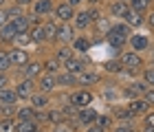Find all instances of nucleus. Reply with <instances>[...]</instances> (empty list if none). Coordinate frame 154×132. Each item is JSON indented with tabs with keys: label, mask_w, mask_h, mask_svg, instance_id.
<instances>
[{
	"label": "nucleus",
	"mask_w": 154,
	"mask_h": 132,
	"mask_svg": "<svg viewBox=\"0 0 154 132\" xmlns=\"http://www.w3.org/2000/svg\"><path fill=\"white\" fill-rule=\"evenodd\" d=\"M130 7L141 13H148L152 7H154V0H130Z\"/></svg>",
	"instance_id": "a19ab883"
},
{
	"label": "nucleus",
	"mask_w": 154,
	"mask_h": 132,
	"mask_svg": "<svg viewBox=\"0 0 154 132\" xmlns=\"http://www.w3.org/2000/svg\"><path fill=\"white\" fill-rule=\"evenodd\" d=\"M9 22L13 24V26H16V31L18 33H24V31H31V16H29V11H26V13H22V16H18V18H11L9 20Z\"/></svg>",
	"instance_id": "7c9ffc66"
},
{
	"label": "nucleus",
	"mask_w": 154,
	"mask_h": 132,
	"mask_svg": "<svg viewBox=\"0 0 154 132\" xmlns=\"http://www.w3.org/2000/svg\"><path fill=\"white\" fill-rule=\"evenodd\" d=\"M73 26H75V31H77V33H86V31H90V29H93V20H90V16H88V9H86V7L77 9L75 18H73Z\"/></svg>",
	"instance_id": "dca6fc26"
},
{
	"label": "nucleus",
	"mask_w": 154,
	"mask_h": 132,
	"mask_svg": "<svg viewBox=\"0 0 154 132\" xmlns=\"http://www.w3.org/2000/svg\"><path fill=\"white\" fill-rule=\"evenodd\" d=\"M97 117H99V110H97L95 106H88V108L77 110V115H75L73 123L82 130V128H86V126H93V123L97 121Z\"/></svg>",
	"instance_id": "9d476101"
},
{
	"label": "nucleus",
	"mask_w": 154,
	"mask_h": 132,
	"mask_svg": "<svg viewBox=\"0 0 154 132\" xmlns=\"http://www.w3.org/2000/svg\"><path fill=\"white\" fill-rule=\"evenodd\" d=\"M101 81H103V73L95 66H90L77 75V88H93V86L97 88Z\"/></svg>",
	"instance_id": "20e7f679"
},
{
	"label": "nucleus",
	"mask_w": 154,
	"mask_h": 132,
	"mask_svg": "<svg viewBox=\"0 0 154 132\" xmlns=\"http://www.w3.org/2000/svg\"><path fill=\"white\" fill-rule=\"evenodd\" d=\"M123 22L130 24L134 31L137 29H143V26H145V13H141V11H137V9H132V7H130L128 13L123 16Z\"/></svg>",
	"instance_id": "5701e85b"
},
{
	"label": "nucleus",
	"mask_w": 154,
	"mask_h": 132,
	"mask_svg": "<svg viewBox=\"0 0 154 132\" xmlns=\"http://www.w3.org/2000/svg\"><path fill=\"white\" fill-rule=\"evenodd\" d=\"M18 35V31H16V26H13L11 22H7L0 26V46H11L13 42V38Z\"/></svg>",
	"instance_id": "cd10ccee"
},
{
	"label": "nucleus",
	"mask_w": 154,
	"mask_h": 132,
	"mask_svg": "<svg viewBox=\"0 0 154 132\" xmlns=\"http://www.w3.org/2000/svg\"><path fill=\"white\" fill-rule=\"evenodd\" d=\"M77 35L73 24H60L57 26V44H71L73 38Z\"/></svg>",
	"instance_id": "bb28decb"
},
{
	"label": "nucleus",
	"mask_w": 154,
	"mask_h": 132,
	"mask_svg": "<svg viewBox=\"0 0 154 132\" xmlns=\"http://www.w3.org/2000/svg\"><path fill=\"white\" fill-rule=\"evenodd\" d=\"M97 126H101L103 130H106V132H110V128H112L115 126V119H112V115H110V112H99V117H97Z\"/></svg>",
	"instance_id": "ea45409f"
},
{
	"label": "nucleus",
	"mask_w": 154,
	"mask_h": 132,
	"mask_svg": "<svg viewBox=\"0 0 154 132\" xmlns=\"http://www.w3.org/2000/svg\"><path fill=\"white\" fill-rule=\"evenodd\" d=\"M121 71H123V66H121V62H119L117 57L106 60V62L101 64V73H103V75H110V77H119Z\"/></svg>",
	"instance_id": "c85d7f7f"
},
{
	"label": "nucleus",
	"mask_w": 154,
	"mask_h": 132,
	"mask_svg": "<svg viewBox=\"0 0 154 132\" xmlns=\"http://www.w3.org/2000/svg\"><path fill=\"white\" fill-rule=\"evenodd\" d=\"M42 126L38 121H18L16 123V132H35V130H40Z\"/></svg>",
	"instance_id": "79ce46f5"
},
{
	"label": "nucleus",
	"mask_w": 154,
	"mask_h": 132,
	"mask_svg": "<svg viewBox=\"0 0 154 132\" xmlns=\"http://www.w3.org/2000/svg\"><path fill=\"white\" fill-rule=\"evenodd\" d=\"M71 48H73L75 55H88L90 48H93V38L88 33H77L71 42Z\"/></svg>",
	"instance_id": "ddd939ff"
},
{
	"label": "nucleus",
	"mask_w": 154,
	"mask_h": 132,
	"mask_svg": "<svg viewBox=\"0 0 154 132\" xmlns=\"http://www.w3.org/2000/svg\"><path fill=\"white\" fill-rule=\"evenodd\" d=\"M16 117H0V132H16Z\"/></svg>",
	"instance_id": "37998d69"
},
{
	"label": "nucleus",
	"mask_w": 154,
	"mask_h": 132,
	"mask_svg": "<svg viewBox=\"0 0 154 132\" xmlns=\"http://www.w3.org/2000/svg\"><path fill=\"white\" fill-rule=\"evenodd\" d=\"M143 99H145V101H148V103H150V106L154 108V88H152V86H150L148 90H145V95H143Z\"/></svg>",
	"instance_id": "8fccbe9b"
},
{
	"label": "nucleus",
	"mask_w": 154,
	"mask_h": 132,
	"mask_svg": "<svg viewBox=\"0 0 154 132\" xmlns=\"http://www.w3.org/2000/svg\"><path fill=\"white\" fill-rule=\"evenodd\" d=\"M110 132H141V130L134 126V121H117L110 128Z\"/></svg>",
	"instance_id": "58836bf2"
},
{
	"label": "nucleus",
	"mask_w": 154,
	"mask_h": 132,
	"mask_svg": "<svg viewBox=\"0 0 154 132\" xmlns=\"http://www.w3.org/2000/svg\"><path fill=\"white\" fill-rule=\"evenodd\" d=\"M7 5H9V2H7V0H0V7H7Z\"/></svg>",
	"instance_id": "4d7b16f0"
},
{
	"label": "nucleus",
	"mask_w": 154,
	"mask_h": 132,
	"mask_svg": "<svg viewBox=\"0 0 154 132\" xmlns=\"http://www.w3.org/2000/svg\"><path fill=\"white\" fill-rule=\"evenodd\" d=\"M57 88L62 90H73V88H77V77L75 75H71V73H66V71H62L60 75H57Z\"/></svg>",
	"instance_id": "2f4dec72"
},
{
	"label": "nucleus",
	"mask_w": 154,
	"mask_h": 132,
	"mask_svg": "<svg viewBox=\"0 0 154 132\" xmlns=\"http://www.w3.org/2000/svg\"><path fill=\"white\" fill-rule=\"evenodd\" d=\"M139 130H141V132H154V108H152V110H148V112L141 117Z\"/></svg>",
	"instance_id": "c9c22d12"
},
{
	"label": "nucleus",
	"mask_w": 154,
	"mask_h": 132,
	"mask_svg": "<svg viewBox=\"0 0 154 132\" xmlns=\"http://www.w3.org/2000/svg\"><path fill=\"white\" fill-rule=\"evenodd\" d=\"M97 97H99L103 103H108V106H115V103L123 101L121 84H119V81H115V79H110V81L103 79L101 84L97 86Z\"/></svg>",
	"instance_id": "f257e3e1"
},
{
	"label": "nucleus",
	"mask_w": 154,
	"mask_h": 132,
	"mask_svg": "<svg viewBox=\"0 0 154 132\" xmlns=\"http://www.w3.org/2000/svg\"><path fill=\"white\" fill-rule=\"evenodd\" d=\"M117 60L121 62V66L125 68V71H137V73H141L143 68L148 66V62H145L143 53L130 51V48H123V51L117 55Z\"/></svg>",
	"instance_id": "f03ea898"
},
{
	"label": "nucleus",
	"mask_w": 154,
	"mask_h": 132,
	"mask_svg": "<svg viewBox=\"0 0 154 132\" xmlns=\"http://www.w3.org/2000/svg\"><path fill=\"white\" fill-rule=\"evenodd\" d=\"M13 88H16V95L20 101H29V97L38 90L35 79H29V77H18L13 81Z\"/></svg>",
	"instance_id": "6e6552de"
},
{
	"label": "nucleus",
	"mask_w": 154,
	"mask_h": 132,
	"mask_svg": "<svg viewBox=\"0 0 154 132\" xmlns=\"http://www.w3.org/2000/svg\"><path fill=\"white\" fill-rule=\"evenodd\" d=\"M51 55L60 62V64H64V62H66V60H71L75 53H73L71 44H55V46L51 48Z\"/></svg>",
	"instance_id": "a878e982"
},
{
	"label": "nucleus",
	"mask_w": 154,
	"mask_h": 132,
	"mask_svg": "<svg viewBox=\"0 0 154 132\" xmlns=\"http://www.w3.org/2000/svg\"><path fill=\"white\" fill-rule=\"evenodd\" d=\"M42 64H44V73H51V75H60L62 71H64V68H62V64L53 57L51 53L42 57Z\"/></svg>",
	"instance_id": "473e14b6"
},
{
	"label": "nucleus",
	"mask_w": 154,
	"mask_h": 132,
	"mask_svg": "<svg viewBox=\"0 0 154 132\" xmlns=\"http://www.w3.org/2000/svg\"><path fill=\"white\" fill-rule=\"evenodd\" d=\"M7 22H9V16H7V9H5V7H0V26H2V24H7Z\"/></svg>",
	"instance_id": "603ef678"
},
{
	"label": "nucleus",
	"mask_w": 154,
	"mask_h": 132,
	"mask_svg": "<svg viewBox=\"0 0 154 132\" xmlns=\"http://www.w3.org/2000/svg\"><path fill=\"white\" fill-rule=\"evenodd\" d=\"M106 46L108 48H115V53L119 55L123 48H128V38H123V35H119V33L110 31L108 35H106Z\"/></svg>",
	"instance_id": "b1692460"
},
{
	"label": "nucleus",
	"mask_w": 154,
	"mask_h": 132,
	"mask_svg": "<svg viewBox=\"0 0 154 132\" xmlns=\"http://www.w3.org/2000/svg\"><path fill=\"white\" fill-rule=\"evenodd\" d=\"M31 44H33V40H31V33L29 31L18 33V35L13 38V42H11V46H16V48H26V46H31Z\"/></svg>",
	"instance_id": "4c0bfd02"
},
{
	"label": "nucleus",
	"mask_w": 154,
	"mask_h": 132,
	"mask_svg": "<svg viewBox=\"0 0 154 132\" xmlns=\"http://www.w3.org/2000/svg\"><path fill=\"white\" fill-rule=\"evenodd\" d=\"M110 29H112V20H110L106 13H103L101 18H97L95 22H93V33H90V35H101V38H106L108 33H110Z\"/></svg>",
	"instance_id": "4be33fe9"
},
{
	"label": "nucleus",
	"mask_w": 154,
	"mask_h": 132,
	"mask_svg": "<svg viewBox=\"0 0 154 132\" xmlns=\"http://www.w3.org/2000/svg\"><path fill=\"white\" fill-rule=\"evenodd\" d=\"M75 13H77L75 7H71L66 0H57V5H55V9H53V13H51V18H53L57 24H73Z\"/></svg>",
	"instance_id": "39448f33"
},
{
	"label": "nucleus",
	"mask_w": 154,
	"mask_h": 132,
	"mask_svg": "<svg viewBox=\"0 0 154 132\" xmlns=\"http://www.w3.org/2000/svg\"><path fill=\"white\" fill-rule=\"evenodd\" d=\"M110 115H112L115 121H134L137 119V117L128 110L125 101H119V103H115V106H110Z\"/></svg>",
	"instance_id": "412c9836"
},
{
	"label": "nucleus",
	"mask_w": 154,
	"mask_h": 132,
	"mask_svg": "<svg viewBox=\"0 0 154 132\" xmlns=\"http://www.w3.org/2000/svg\"><path fill=\"white\" fill-rule=\"evenodd\" d=\"M55 5H57V0H35V2L31 5L29 13L35 16V18H40V20H46V18H51Z\"/></svg>",
	"instance_id": "9b49d317"
},
{
	"label": "nucleus",
	"mask_w": 154,
	"mask_h": 132,
	"mask_svg": "<svg viewBox=\"0 0 154 132\" xmlns=\"http://www.w3.org/2000/svg\"><path fill=\"white\" fill-rule=\"evenodd\" d=\"M95 93H93V88H73V90H68V103L75 108V110H82V108H88V106H93V101H95Z\"/></svg>",
	"instance_id": "7ed1b4c3"
},
{
	"label": "nucleus",
	"mask_w": 154,
	"mask_h": 132,
	"mask_svg": "<svg viewBox=\"0 0 154 132\" xmlns=\"http://www.w3.org/2000/svg\"><path fill=\"white\" fill-rule=\"evenodd\" d=\"M31 57H33V55H31L29 48H16V46H9V60H11L13 68H22Z\"/></svg>",
	"instance_id": "6ab92c4d"
},
{
	"label": "nucleus",
	"mask_w": 154,
	"mask_h": 132,
	"mask_svg": "<svg viewBox=\"0 0 154 132\" xmlns=\"http://www.w3.org/2000/svg\"><path fill=\"white\" fill-rule=\"evenodd\" d=\"M13 71H18L16 79L18 77H29V79H38L42 73H44V64H42V57H31L22 68H13Z\"/></svg>",
	"instance_id": "0eeeda50"
},
{
	"label": "nucleus",
	"mask_w": 154,
	"mask_h": 132,
	"mask_svg": "<svg viewBox=\"0 0 154 132\" xmlns=\"http://www.w3.org/2000/svg\"><path fill=\"white\" fill-rule=\"evenodd\" d=\"M16 121H38L42 126V112L35 110L31 103H24V106H18L16 110Z\"/></svg>",
	"instance_id": "2eb2a0df"
},
{
	"label": "nucleus",
	"mask_w": 154,
	"mask_h": 132,
	"mask_svg": "<svg viewBox=\"0 0 154 132\" xmlns=\"http://www.w3.org/2000/svg\"><path fill=\"white\" fill-rule=\"evenodd\" d=\"M0 103H2V106H18V103H20V99H18V95H16V88H13V84L0 90Z\"/></svg>",
	"instance_id": "c756f323"
},
{
	"label": "nucleus",
	"mask_w": 154,
	"mask_h": 132,
	"mask_svg": "<svg viewBox=\"0 0 154 132\" xmlns=\"http://www.w3.org/2000/svg\"><path fill=\"white\" fill-rule=\"evenodd\" d=\"M112 33H119V35H123V38H130L132 33H134V29H132L130 24H125L123 20H112V29H110Z\"/></svg>",
	"instance_id": "f704fd0d"
},
{
	"label": "nucleus",
	"mask_w": 154,
	"mask_h": 132,
	"mask_svg": "<svg viewBox=\"0 0 154 132\" xmlns=\"http://www.w3.org/2000/svg\"><path fill=\"white\" fill-rule=\"evenodd\" d=\"M123 2H128V5H130V0H123Z\"/></svg>",
	"instance_id": "bf43d9fd"
},
{
	"label": "nucleus",
	"mask_w": 154,
	"mask_h": 132,
	"mask_svg": "<svg viewBox=\"0 0 154 132\" xmlns=\"http://www.w3.org/2000/svg\"><path fill=\"white\" fill-rule=\"evenodd\" d=\"M11 2H13V5H18V7H22V9H26V11H29V9H31V5L35 2V0H11Z\"/></svg>",
	"instance_id": "09e8293b"
},
{
	"label": "nucleus",
	"mask_w": 154,
	"mask_h": 132,
	"mask_svg": "<svg viewBox=\"0 0 154 132\" xmlns=\"http://www.w3.org/2000/svg\"><path fill=\"white\" fill-rule=\"evenodd\" d=\"M13 84V77H11V73H0V90L7 88V86H11Z\"/></svg>",
	"instance_id": "49530a36"
},
{
	"label": "nucleus",
	"mask_w": 154,
	"mask_h": 132,
	"mask_svg": "<svg viewBox=\"0 0 154 132\" xmlns=\"http://www.w3.org/2000/svg\"><path fill=\"white\" fill-rule=\"evenodd\" d=\"M62 121H68V119H66L64 110H62L60 106H51V108H46L44 112H42V123H46L48 128L57 126V123H62Z\"/></svg>",
	"instance_id": "4468645a"
},
{
	"label": "nucleus",
	"mask_w": 154,
	"mask_h": 132,
	"mask_svg": "<svg viewBox=\"0 0 154 132\" xmlns=\"http://www.w3.org/2000/svg\"><path fill=\"white\" fill-rule=\"evenodd\" d=\"M152 44H154L152 38L148 35V33H141V31H134L128 38V48L130 51H137V53H148Z\"/></svg>",
	"instance_id": "1a4fd4ad"
},
{
	"label": "nucleus",
	"mask_w": 154,
	"mask_h": 132,
	"mask_svg": "<svg viewBox=\"0 0 154 132\" xmlns=\"http://www.w3.org/2000/svg\"><path fill=\"white\" fill-rule=\"evenodd\" d=\"M128 9H130V5L123 2V0H108L103 13H106L110 20H123V16L128 13Z\"/></svg>",
	"instance_id": "f8f14e48"
},
{
	"label": "nucleus",
	"mask_w": 154,
	"mask_h": 132,
	"mask_svg": "<svg viewBox=\"0 0 154 132\" xmlns=\"http://www.w3.org/2000/svg\"><path fill=\"white\" fill-rule=\"evenodd\" d=\"M44 22V20H42ZM42 22H38V24H33L31 26V40H33V44H38V46H42V44H46V35H44V24Z\"/></svg>",
	"instance_id": "72a5a7b5"
},
{
	"label": "nucleus",
	"mask_w": 154,
	"mask_h": 132,
	"mask_svg": "<svg viewBox=\"0 0 154 132\" xmlns=\"http://www.w3.org/2000/svg\"><path fill=\"white\" fill-rule=\"evenodd\" d=\"M66 2L71 5V7H75V9H82V7L86 5V0H66Z\"/></svg>",
	"instance_id": "864d4df0"
},
{
	"label": "nucleus",
	"mask_w": 154,
	"mask_h": 132,
	"mask_svg": "<svg viewBox=\"0 0 154 132\" xmlns=\"http://www.w3.org/2000/svg\"><path fill=\"white\" fill-rule=\"evenodd\" d=\"M42 24H44V35H46V44H48V46H55V44H57V26H60V24L55 22L53 18H46V20H44Z\"/></svg>",
	"instance_id": "393cba45"
},
{
	"label": "nucleus",
	"mask_w": 154,
	"mask_h": 132,
	"mask_svg": "<svg viewBox=\"0 0 154 132\" xmlns=\"http://www.w3.org/2000/svg\"><path fill=\"white\" fill-rule=\"evenodd\" d=\"M13 71V64L9 60V48L0 46V73H11Z\"/></svg>",
	"instance_id": "e433bc0d"
},
{
	"label": "nucleus",
	"mask_w": 154,
	"mask_h": 132,
	"mask_svg": "<svg viewBox=\"0 0 154 132\" xmlns=\"http://www.w3.org/2000/svg\"><path fill=\"white\" fill-rule=\"evenodd\" d=\"M35 84H38V90H42L46 95H53V93L60 90L57 88V75H51V73H42L35 79Z\"/></svg>",
	"instance_id": "f3484780"
},
{
	"label": "nucleus",
	"mask_w": 154,
	"mask_h": 132,
	"mask_svg": "<svg viewBox=\"0 0 154 132\" xmlns=\"http://www.w3.org/2000/svg\"><path fill=\"white\" fill-rule=\"evenodd\" d=\"M148 62H150V64L154 66V44L150 46V51H148Z\"/></svg>",
	"instance_id": "6e6d98bb"
},
{
	"label": "nucleus",
	"mask_w": 154,
	"mask_h": 132,
	"mask_svg": "<svg viewBox=\"0 0 154 132\" xmlns=\"http://www.w3.org/2000/svg\"><path fill=\"white\" fill-rule=\"evenodd\" d=\"M125 106H128V110L132 115L137 117V119H141V117L148 112V110H152V106L148 101L143 99V97H137V99H130V101H125Z\"/></svg>",
	"instance_id": "aec40b11"
},
{
	"label": "nucleus",
	"mask_w": 154,
	"mask_h": 132,
	"mask_svg": "<svg viewBox=\"0 0 154 132\" xmlns=\"http://www.w3.org/2000/svg\"><path fill=\"white\" fill-rule=\"evenodd\" d=\"M148 88H150V86L145 84V81H143L141 77L132 79V81H128V84H121V95H123V101H130V99H137V97H143Z\"/></svg>",
	"instance_id": "423d86ee"
},
{
	"label": "nucleus",
	"mask_w": 154,
	"mask_h": 132,
	"mask_svg": "<svg viewBox=\"0 0 154 132\" xmlns=\"http://www.w3.org/2000/svg\"><path fill=\"white\" fill-rule=\"evenodd\" d=\"M0 117H2V103H0Z\"/></svg>",
	"instance_id": "13d9d810"
},
{
	"label": "nucleus",
	"mask_w": 154,
	"mask_h": 132,
	"mask_svg": "<svg viewBox=\"0 0 154 132\" xmlns=\"http://www.w3.org/2000/svg\"><path fill=\"white\" fill-rule=\"evenodd\" d=\"M82 132H106L101 126H97V123H93V126H86V128H82Z\"/></svg>",
	"instance_id": "3c124183"
},
{
	"label": "nucleus",
	"mask_w": 154,
	"mask_h": 132,
	"mask_svg": "<svg viewBox=\"0 0 154 132\" xmlns=\"http://www.w3.org/2000/svg\"><path fill=\"white\" fill-rule=\"evenodd\" d=\"M141 79H143L148 86L154 88V66H152V64H148V66H145L143 71H141Z\"/></svg>",
	"instance_id": "a18cd8bd"
},
{
	"label": "nucleus",
	"mask_w": 154,
	"mask_h": 132,
	"mask_svg": "<svg viewBox=\"0 0 154 132\" xmlns=\"http://www.w3.org/2000/svg\"><path fill=\"white\" fill-rule=\"evenodd\" d=\"M103 2H106V0H86V5H88V7H101Z\"/></svg>",
	"instance_id": "5fc2aeb1"
},
{
	"label": "nucleus",
	"mask_w": 154,
	"mask_h": 132,
	"mask_svg": "<svg viewBox=\"0 0 154 132\" xmlns=\"http://www.w3.org/2000/svg\"><path fill=\"white\" fill-rule=\"evenodd\" d=\"M77 130L79 128H77L73 121H62V123H57V126L51 128V132H77Z\"/></svg>",
	"instance_id": "c03bdc74"
},
{
	"label": "nucleus",
	"mask_w": 154,
	"mask_h": 132,
	"mask_svg": "<svg viewBox=\"0 0 154 132\" xmlns=\"http://www.w3.org/2000/svg\"><path fill=\"white\" fill-rule=\"evenodd\" d=\"M26 103H31L35 110H40V112H44L46 108H51L53 106V95H46V93H42V90H35L31 97H29V101Z\"/></svg>",
	"instance_id": "a211bd4d"
},
{
	"label": "nucleus",
	"mask_w": 154,
	"mask_h": 132,
	"mask_svg": "<svg viewBox=\"0 0 154 132\" xmlns=\"http://www.w3.org/2000/svg\"><path fill=\"white\" fill-rule=\"evenodd\" d=\"M145 26L154 31V7H152V9H150L148 13H145Z\"/></svg>",
	"instance_id": "de8ad7c7"
}]
</instances>
